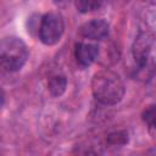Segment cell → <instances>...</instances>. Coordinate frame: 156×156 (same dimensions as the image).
Listing matches in <instances>:
<instances>
[{
	"label": "cell",
	"instance_id": "8fae6325",
	"mask_svg": "<svg viewBox=\"0 0 156 156\" xmlns=\"http://www.w3.org/2000/svg\"><path fill=\"white\" fill-rule=\"evenodd\" d=\"M68 1H69V0H54V2L57 4V5H63V4L68 2Z\"/></svg>",
	"mask_w": 156,
	"mask_h": 156
},
{
	"label": "cell",
	"instance_id": "7a4b0ae2",
	"mask_svg": "<svg viewBox=\"0 0 156 156\" xmlns=\"http://www.w3.org/2000/svg\"><path fill=\"white\" fill-rule=\"evenodd\" d=\"M28 58L27 45L16 37H5L0 44V63L4 71L16 72Z\"/></svg>",
	"mask_w": 156,
	"mask_h": 156
},
{
	"label": "cell",
	"instance_id": "52a82bcc",
	"mask_svg": "<svg viewBox=\"0 0 156 156\" xmlns=\"http://www.w3.org/2000/svg\"><path fill=\"white\" fill-rule=\"evenodd\" d=\"M67 88V78L61 74L56 73L52 74L48 80V90L52 96H61Z\"/></svg>",
	"mask_w": 156,
	"mask_h": 156
},
{
	"label": "cell",
	"instance_id": "9c48e42d",
	"mask_svg": "<svg viewBox=\"0 0 156 156\" xmlns=\"http://www.w3.org/2000/svg\"><path fill=\"white\" fill-rule=\"evenodd\" d=\"M104 0H76V7L80 13H87L98 10Z\"/></svg>",
	"mask_w": 156,
	"mask_h": 156
},
{
	"label": "cell",
	"instance_id": "277c9868",
	"mask_svg": "<svg viewBox=\"0 0 156 156\" xmlns=\"http://www.w3.org/2000/svg\"><path fill=\"white\" fill-rule=\"evenodd\" d=\"M154 45V35L150 32H139L132 45V55L138 66L145 65L150 60V51Z\"/></svg>",
	"mask_w": 156,
	"mask_h": 156
},
{
	"label": "cell",
	"instance_id": "6da1fadb",
	"mask_svg": "<svg viewBox=\"0 0 156 156\" xmlns=\"http://www.w3.org/2000/svg\"><path fill=\"white\" fill-rule=\"evenodd\" d=\"M124 84L119 76L108 68L100 69L91 78V93L102 105H116L124 96Z\"/></svg>",
	"mask_w": 156,
	"mask_h": 156
},
{
	"label": "cell",
	"instance_id": "7c38bea8",
	"mask_svg": "<svg viewBox=\"0 0 156 156\" xmlns=\"http://www.w3.org/2000/svg\"><path fill=\"white\" fill-rule=\"evenodd\" d=\"M146 4H150V5H156V0H141Z\"/></svg>",
	"mask_w": 156,
	"mask_h": 156
},
{
	"label": "cell",
	"instance_id": "8992f818",
	"mask_svg": "<svg viewBox=\"0 0 156 156\" xmlns=\"http://www.w3.org/2000/svg\"><path fill=\"white\" fill-rule=\"evenodd\" d=\"M99 55V46L93 43H87V41H79L76 44L74 48V56L77 62L83 66H90Z\"/></svg>",
	"mask_w": 156,
	"mask_h": 156
},
{
	"label": "cell",
	"instance_id": "3957f363",
	"mask_svg": "<svg viewBox=\"0 0 156 156\" xmlns=\"http://www.w3.org/2000/svg\"><path fill=\"white\" fill-rule=\"evenodd\" d=\"M65 30V23L61 15L56 12H49L44 15L40 20L38 35L43 44L55 45L60 41Z\"/></svg>",
	"mask_w": 156,
	"mask_h": 156
},
{
	"label": "cell",
	"instance_id": "30bf717a",
	"mask_svg": "<svg viewBox=\"0 0 156 156\" xmlns=\"http://www.w3.org/2000/svg\"><path fill=\"white\" fill-rule=\"evenodd\" d=\"M143 122L151 129H156V104L149 105L141 113Z\"/></svg>",
	"mask_w": 156,
	"mask_h": 156
},
{
	"label": "cell",
	"instance_id": "ba28073f",
	"mask_svg": "<svg viewBox=\"0 0 156 156\" xmlns=\"http://www.w3.org/2000/svg\"><path fill=\"white\" fill-rule=\"evenodd\" d=\"M129 140V135L126 130H117L113 133H110L106 138V141L108 145L112 146H122L126 145Z\"/></svg>",
	"mask_w": 156,
	"mask_h": 156
},
{
	"label": "cell",
	"instance_id": "5b68a950",
	"mask_svg": "<svg viewBox=\"0 0 156 156\" xmlns=\"http://www.w3.org/2000/svg\"><path fill=\"white\" fill-rule=\"evenodd\" d=\"M78 33L82 38L89 40H101L108 35V23L102 18H94L83 23Z\"/></svg>",
	"mask_w": 156,
	"mask_h": 156
}]
</instances>
